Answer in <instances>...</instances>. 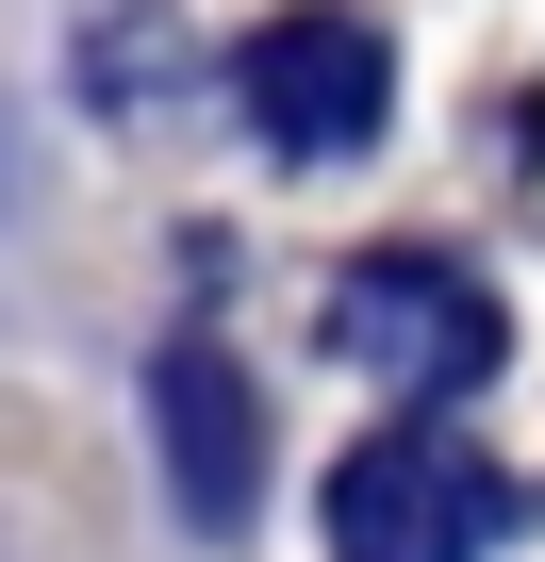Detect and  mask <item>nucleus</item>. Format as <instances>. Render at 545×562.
<instances>
[{
  "label": "nucleus",
  "mask_w": 545,
  "mask_h": 562,
  "mask_svg": "<svg viewBox=\"0 0 545 562\" xmlns=\"http://www.w3.org/2000/svg\"><path fill=\"white\" fill-rule=\"evenodd\" d=\"M512 529V480L446 430H381L331 463V562H496Z\"/></svg>",
  "instance_id": "7ed1b4c3"
},
{
  "label": "nucleus",
  "mask_w": 545,
  "mask_h": 562,
  "mask_svg": "<svg viewBox=\"0 0 545 562\" xmlns=\"http://www.w3.org/2000/svg\"><path fill=\"white\" fill-rule=\"evenodd\" d=\"M0 182H18V149H0Z\"/></svg>",
  "instance_id": "39448f33"
},
{
  "label": "nucleus",
  "mask_w": 545,
  "mask_h": 562,
  "mask_svg": "<svg viewBox=\"0 0 545 562\" xmlns=\"http://www.w3.org/2000/svg\"><path fill=\"white\" fill-rule=\"evenodd\" d=\"M331 348L381 381V397H479L496 381V281L479 265H446V248H364V265H331Z\"/></svg>",
  "instance_id": "f257e3e1"
},
{
  "label": "nucleus",
  "mask_w": 545,
  "mask_h": 562,
  "mask_svg": "<svg viewBox=\"0 0 545 562\" xmlns=\"http://www.w3.org/2000/svg\"><path fill=\"white\" fill-rule=\"evenodd\" d=\"M149 430H166V496H182V529H248V496H264V414H248V364L215 348V331H182L166 364H149Z\"/></svg>",
  "instance_id": "20e7f679"
},
{
  "label": "nucleus",
  "mask_w": 545,
  "mask_h": 562,
  "mask_svg": "<svg viewBox=\"0 0 545 562\" xmlns=\"http://www.w3.org/2000/svg\"><path fill=\"white\" fill-rule=\"evenodd\" d=\"M231 83H248V133L282 149V166H348L397 116V34L348 18V0H298V18H264L231 50Z\"/></svg>",
  "instance_id": "f03ea898"
}]
</instances>
